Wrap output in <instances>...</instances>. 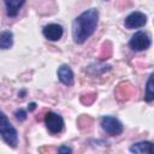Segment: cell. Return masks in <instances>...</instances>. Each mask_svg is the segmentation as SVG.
<instances>
[{
  "label": "cell",
  "mask_w": 154,
  "mask_h": 154,
  "mask_svg": "<svg viewBox=\"0 0 154 154\" xmlns=\"http://www.w3.org/2000/svg\"><path fill=\"white\" fill-rule=\"evenodd\" d=\"M147 23V16L140 11L131 12L124 20V25L128 29H137L144 26Z\"/></svg>",
  "instance_id": "8992f818"
},
{
  "label": "cell",
  "mask_w": 154,
  "mask_h": 154,
  "mask_svg": "<svg viewBox=\"0 0 154 154\" xmlns=\"http://www.w3.org/2000/svg\"><path fill=\"white\" fill-rule=\"evenodd\" d=\"M14 116H16V118H17L19 122H23V120L26 119V112H25L24 109H22V108L17 109L16 113H14Z\"/></svg>",
  "instance_id": "2e32d148"
},
{
  "label": "cell",
  "mask_w": 154,
  "mask_h": 154,
  "mask_svg": "<svg viewBox=\"0 0 154 154\" xmlns=\"http://www.w3.org/2000/svg\"><path fill=\"white\" fill-rule=\"evenodd\" d=\"M99 22V11L96 8H89L82 12L72 22V37L78 45L85 42L96 30Z\"/></svg>",
  "instance_id": "6da1fadb"
},
{
  "label": "cell",
  "mask_w": 154,
  "mask_h": 154,
  "mask_svg": "<svg viewBox=\"0 0 154 154\" xmlns=\"http://www.w3.org/2000/svg\"><path fill=\"white\" fill-rule=\"evenodd\" d=\"M112 54V46L109 42H106L102 45V49L100 53V59H107Z\"/></svg>",
  "instance_id": "5bb4252c"
},
{
  "label": "cell",
  "mask_w": 154,
  "mask_h": 154,
  "mask_svg": "<svg viewBox=\"0 0 154 154\" xmlns=\"http://www.w3.org/2000/svg\"><path fill=\"white\" fill-rule=\"evenodd\" d=\"M130 152L135 153V154H152L153 153V143L148 142V141H142V142H137L134 143L130 147Z\"/></svg>",
  "instance_id": "30bf717a"
},
{
  "label": "cell",
  "mask_w": 154,
  "mask_h": 154,
  "mask_svg": "<svg viewBox=\"0 0 154 154\" xmlns=\"http://www.w3.org/2000/svg\"><path fill=\"white\" fill-rule=\"evenodd\" d=\"M0 136L2 140L12 148H16L18 144V132L16 128L11 124L7 116L0 109Z\"/></svg>",
  "instance_id": "7a4b0ae2"
},
{
  "label": "cell",
  "mask_w": 154,
  "mask_h": 154,
  "mask_svg": "<svg viewBox=\"0 0 154 154\" xmlns=\"http://www.w3.org/2000/svg\"><path fill=\"white\" fill-rule=\"evenodd\" d=\"M132 94V88L128 83H120L117 88V97L119 100H128Z\"/></svg>",
  "instance_id": "7c38bea8"
},
{
  "label": "cell",
  "mask_w": 154,
  "mask_h": 154,
  "mask_svg": "<svg viewBox=\"0 0 154 154\" xmlns=\"http://www.w3.org/2000/svg\"><path fill=\"white\" fill-rule=\"evenodd\" d=\"M35 108H36V103H35V102H31V103L28 106V109H29V111H34Z\"/></svg>",
  "instance_id": "ac0fdd59"
},
{
  "label": "cell",
  "mask_w": 154,
  "mask_h": 154,
  "mask_svg": "<svg viewBox=\"0 0 154 154\" xmlns=\"http://www.w3.org/2000/svg\"><path fill=\"white\" fill-rule=\"evenodd\" d=\"M13 45V34L10 30L0 32V49H8Z\"/></svg>",
  "instance_id": "8fae6325"
},
{
  "label": "cell",
  "mask_w": 154,
  "mask_h": 154,
  "mask_svg": "<svg viewBox=\"0 0 154 154\" xmlns=\"http://www.w3.org/2000/svg\"><path fill=\"white\" fill-rule=\"evenodd\" d=\"M58 78L59 81L67 87H71L73 84V72L69 65H61L58 69Z\"/></svg>",
  "instance_id": "ba28073f"
},
{
  "label": "cell",
  "mask_w": 154,
  "mask_h": 154,
  "mask_svg": "<svg viewBox=\"0 0 154 154\" xmlns=\"http://www.w3.org/2000/svg\"><path fill=\"white\" fill-rule=\"evenodd\" d=\"M95 97H96V94H95V93H88V94L82 95L81 101H82V103H84V105H90V103L94 102Z\"/></svg>",
  "instance_id": "9a60e30c"
},
{
  "label": "cell",
  "mask_w": 154,
  "mask_h": 154,
  "mask_svg": "<svg viewBox=\"0 0 154 154\" xmlns=\"http://www.w3.org/2000/svg\"><path fill=\"white\" fill-rule=\"evenodd\" d=\"M154 99V87H153V75H150L148 77L147 84H146V95H144V100L147 102L153 101Z\"/></svg>",
  "instance_id": "4fadbf2b"
},
{
  "label": "cell",
  "mask_w": 154,
  "mask_h": 154,
  "mask_svg": "<svg viewBox=\"0 0 154 154\" xmlns=\"http://www.w3.org/2000/svg\"><path fill=\"white\" fill-rule=\"evenodd\" d=\"M71 152H72V149L69 148V147H66V146H61L58 149V153H65V154H67V153H71Z\"/></svg>",
  "instance_id": "e0dca14e"
},
{
  "label": "cell",
  "mask_w": 154,
  "mask_h": 154,
  "mask_svg": "<svg viewBox=\"0 0 154 154\" xmlns=\"http://www.w3.org/2000/svg\"><path fill=\"white\" fill-rule=\"evenodd\" d=\"M42 34L49 41H58V40L61 38V36L64 34V29H63V26L60 24L51 23V24H48V25H46L43 28Z\"/></svg>",
  "instance_id": "52a82bcc"
},
{
  "label": "cell",
  "mask_w": 154,
  "mask_h": 154,
  "mask_svg": "<svg viewBox=\"0 0 154 154\" xmlns=\"http://www.w3.org/2000/svg\"><path fill=\"white\" fill-rule=\"evenodd\" d=\"M6 6V12L8 17H16L22 8V6L25 4V0H4Z\"/></svg>",
  "instance_id": "9c48e42d"
},
{
  "label": "cell",
  "mask_w": 154,
  "mask_h": 154,
  "mask_svg": "<svg viewBox=\"0 0 154 154\" xmlns=\"http://www.w3.org/2000/svg\"><path fill=\"white\" fill-rule=\"evenodd\" d=\"M101 128L102 130L111 135V136H119L122 132H123V124L116 118V117H112V116H105L102 117L101 119Z\"/></svg>",
  "instance_id": "277c9868"
},
{
  "label": "cell",
  "mask_w": 154,
  "mask_h": 154,
  "mask_svg": "<svg viewBox=\"0 0 154 154\" xmlns=\"http://www.w3.org/2000/svg\"><path fill=\"white\" fill-rule=\"evenodd\" d=\"M150 37L147 32L144 31H137L132 35V37L129 41V46L132 51L136 52H141V51H146L150 47Z\"/></svg>",
  "instance_id": "3957f363"
},
{
  "label": "cell",
  "mask_w": 154,
  "mask_h": 154,
  "mask_svg": "<svg viewBox=\"0 0 154 154\" xmlns=\"http://www.w3.org/2000/svg\"><path fill=\"white\" fill-rule=\"evenodd\" d=\"M45 124L46 128L51 134H59L64 129V119L61 116L54 112H48L45 116Z\"/></svg>",
  "instance_id": "5b68a950"
}]
</instances>
